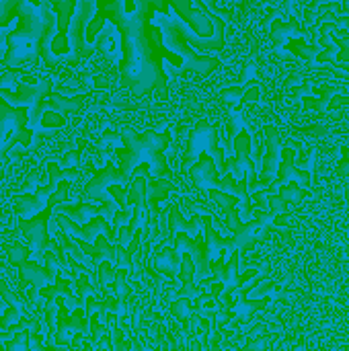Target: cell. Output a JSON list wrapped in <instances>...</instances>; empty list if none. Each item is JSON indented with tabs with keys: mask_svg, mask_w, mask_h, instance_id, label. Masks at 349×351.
I'll use <instances>...</instances> for the list:
<instances>
[{
	"mask_svg": "<svg viewBox=\"0 0 349 351\" xmlns=\"http://www.w3.org/2000/svg\"><path fill=\"white\" fill-rule=\"evenodd\" d=\"M169 8L171 0H97V12L86 27V41L93 43L107 21L115 25L121 39L119 86L136 97L169 99L167 72L152 25L154 12L169 14Z\"/></svg>",
	"mask_w": 349,
	"mask_h": 351,
	"instance_id": "obj_1",
	"label": "cell"
},
{
	"mask_svg": "<svg viewBox=\"0 0 349 351\" xmlns=\"http://www.w3.org/2000/svg\"><path fill=\"white\" fill-rule=\"evenodd\" d=\"M117 136L123 142V148L117 150L119 171L123 175L132 177L134 169L138 165H142V162L150 165L152 177L169 179L173 175L169 171V165H167V158H165V150L171 144V130H165L163 134H158L154 130H146V132L140 134L130 125H119Z\"/></svg>",
	"mask_w": 349,
	"mask_h": 351,
	"instance_id": "obj_2",
	"label": "cell"
},
{
	"mask_svg": "<svg viewBox=\"0 0 349 351\" xmlns=\"http://www.w3.org/2000/svg\"><path fill=\"white\" fill-rule=\"evenodd\" d=\"M195 183V187H200L202 191L208 193V189H218V191H224V193H232V195H239L241 199V220H249L251 216V204H249V183H247V177L241 179V183L234 181L232 175H224L222 179L218 177V169H216V162L214 158L204 152L200 154L197 162L191 165V171H187Z\"/></svg>",
	"mask_w": 349,
	"mask_h": 351,
	"instance_id": "obj_3",
	"label": "cell"
},
{
	"mask_svg": "<svg viewBox=\"0 0 349 351\" xmlns=\"http://www.w3.org/2000/svg\"><path fill=\"white\" fill-rule=\"evenodd\" d=\"M70 183L72 181L64 179L60 183V187L47 199V206L39 214H35L33 218H19V228H21L23 237L27 239V245L31 247V251L35 255V261H39V263L45 261V251L49 249V243H51V239H49V220L53 216L56 206L68 199Z\"/></svg>",
	"mask_w": 349,
	"mask_h": 351,
	"instance_id": "obj_4",
	"label": "cell"
},
{
	"mask_svg": "<svg viewBox=\"0 0 349 351\" xmlns=\"http://www.w3.org/2000/svg\"><path fill=\"white\" fill-rule=\"evenodd\" d=\"M156 23H158V27H160V31H163L165 47L171 49L173 53H177L179 58H183V66H181L183 72H195V74H200V76H208V74H212V72L220 66L218 60L208 58V56H200V53L181 37V33L177 31V27H175L173 21H171V14L160 12V14L156 16Z\"/></svg>",
	"mask_w": 349,
	"mask_h": 351,
	"instance_id": "obj_5",
	"label": "cell"
},
{
	"mask_svg": "<svg viewBox=\"0 0 349 351\" xmlns=\"http://www.w3.org/2000/svg\"><path fill=\"white\" fill-rule=\"evenodd\" d=\"M208 152L214 162H216V169L218 173L226 175L228 169H226V158H224V150L218 148V123L212 121V119H202L187 136V146H185V152H183V162H181V171H189V167L193 162H197L200 154Z\"/></svg>",
	"mask_w": 349,
	"mask_h": 351,
	"instance_id": "obj_6",
	"label": "cell"
},
{
	"mask_svg": "<svg viewBox=\"0 0 349 351\" xmlns=\"http://www.w3.org/2000/svg\"><path fill=\"white\" fill-rule=\"evenodd\" d=\"M29 107H14L0 97V162L8 160V150L14 144L31 148L33 130L27 128Z\"/></svg>",
	"mask_w": 349,
	"mask_h": 351,
	"instance_id": "obj_7",
	"label": "cell"
},
{
	"mask_svg": "<svg viewBox=\"0 0 349 351\" xmlns=\"http://www.w3.org/2000/svg\"><path fill=\"white\" fill-rule=\"evenodd\" d=\"M45 169H47V173H49V183H47L45 187H39L33 195L25 193V195H14V197H12L14 212H16L19 218H33L35 214H39V212L47 206V199L51 197V193L60 187V183H62L64 179L76 181V177H78V169H76V167L62 169L60 162H53V160H47Z\"/></svg>",
	"mask_w": 349,
	"mask_h": 351,
	"instance_id": "obj_8",
	"label": "cell"
},
{
	"mask_svg": "<svg viewBox=\"0 0 349 351\" xmlns=\"http://www.w3.org/2000/svg\"><path fill=\"white\" fill-rule=\"evenodd\" d=\"M97 12V0H78L74 14L70 19L68 25V43H70V53L80 60V58H88L95 51V43L86 41V27L91 23V19Z\"/></svg>",
	"mask_w": 349,
	"mask_h": 351,
	"instance_id": "obj_9",
	"label": "cell"
},
{
	"mask_svg": "<svg viewBox=\"0 0 349 351\" xmlns=\"http://www.w3.org/2000/svg\"><path fill=\"white\" fill-rule=\"evenodd\" d=\"M234 158H228L226 160V169L232 173L234 179H243L247 177V183H249V189H255L257 187V167L253 165L251 160V136L245 128L239 130V134L234 136Z\"/></svg>",
	"mask_w": 349,
	"mask_h": 351,
	"instance_id": "obj_10",
	"label": "cell"
},
{
	"mask_svg": "<svg viewBox=\"0 0 349 351\" xmlns=\"http://www.w3.org/2000/svg\"><path fill=\"white\" fill-rule=\"evenodd\" d=\"M66 232H68V237L74 241V239H82V241H86V243H93L95 239H97V234H105L111 243H115L117 241V230L107 222V218H103V216H95V218H91L86 224H78V222H74L72 218H68L66 214H53L51 216Z\"/></svg>",
	"mask_w": 349,
	"mask_h": 351,
	"instance_id": "obj_11",
	"label": "cell"
},
{
	"mask_svg": "<svg viewBox=\"0 0 349 351\" xmlns=\"http://www.w3.org/2000/svg\"><path fill=\"white\" fill-rule=\"evenodd\" d=\"M39 8H41V19H43V31H41L39 41L35 43V53L37 58L45 62V66L53 68L60 62H66V56H58L51 49V39L58 35V14L51 8L49 0H39Z\"/></svg>",
	"mask_w": 349,
	"mask_h": 351,
	"instance_id": "obj_12",
	"label": "cell"
},
{
	"mask_svg": "<svg viewBox=\"0 0 349 351\" xmlns=\"http://www.w3.org/2000/svg\"><path fill=\"white\" fill-rule=\"evenodd\" d=\"M132 183V177L123 175L113 162H107L103 171H99L84 187V195L91 197V199H97L101 204H117L111 193L107 191L111 185H121V187H130Z\"/></svg>",
	"mask_w": 349,
	"mask_h": 351,
	"instance_id": "obj_13",
	"label": "cell"
},
{
	"mask_svg": "<svg viewBox=\"0 0 349 351\" xmlns=\"http://www.w3.org/2000/svg\"><path fill=\"white\" fill-rule=\"evenodd\" d=\"M175 255L183 257V253H189L193 263H195V280L202 282L204 278H208L210 271V253H208V243L204 237H189L185 232H179L175 237Z\"/></svg>",
	"mask_w": 349,
	"mask_h": 351,
	"instance_id": "obj_14",
	"label": "cell"
},
{
	"mask_svg": "<svg viewBox=\"0 0 349 351\" xmlns=\"http://www.w3.org/2000/svg\"><path fill=\"white\" fill-rule=\"evenodd\" d=\"M117 210H119L117 204L93 206V204H66V202H62V204L56 206V214H66L68 218H72L78 224H86L95 216H103L107 220H113Z\"/></svg>",
	"mask_w": 349,
	"mask_h": 351,
	"instance_id": "obj_15",
	"label": "cell"
},
{
	"mask_svg": "<svg viewBox=\"0 0 349 351\" xmlns=\"http://www.w3.org/2000/svg\"><path fill=\"white\" fill-rule=\"evenodd\" d=\"M167 222H169V232H167V237H165L163 245H165V243H169L171 239H175L179 232H185V234H189V237H193V239L202 237L204 216H193L191 220H187V218H183L179 204L169 206V220H167Z\"/></svg>",
	"mask_w": 349,
	"mask_h": 351,
	"instance_id": "obj_16",
	"label": "cell"
},
{
	"mask_svg": "<svg viewBox=\"0 0 349 351\" xmlns=\"http://www.w3.org/2000/svg\"><path fill=\"white\" fill-rule=\"evenodd\" d=\"M265 140H267V154H265V165H263V171H261V179H259V185H267L272 183L276 171H278V160H280V134L276 128L267 125L265 128Z\"/></svg>",
	"mask_w": 349,
	"mask_h": 351,
	"instance_id": "obj_17",
	"label": "cell"
},
{
	"mask_svg": "<svg viewBox=\"0 0 349 351\" xmlns=\"http://www.w3.org/2000/svg\"><path fill=\"white\" fill-rule=\"evenodd\" d=\"M204 237L208 243V253H210V263L216 261V257H220L222 253H226V249H234V237H220L214 230V218L212 216H204Z\"/></svg>",
	"mask_w": 349,
	"mask_h": 351,
	"instance_id": "obj_18",
	"label": "cell"
},
{
	"mask_svg": "<svg viewBox=\"0 0 349 351\" xmlns=\"http://www.w3.org/2000/svg\"><path fill=\"white\" fill-rule=\"evenodd\" d=\"M88 97H91V95L66 97V95H60L58 90H53V93H49V95L45 97V107H47L49 111H56V113L68 115V113L78 111V109L86 103V99H88Z\"/></svg>",
	"mask_w": 349,
	"mask_h": 351,
	"instance_id": "obj_19",
	"label": "cell"
},
{
	"mask_svg": "<svg viewBox=\"0 0 349 351\" xmlns=\"http://www.w3.org/2000/svg\"><path fill=\"white\" fill-rule=\"evenodd\" d=\"M154 269H158V274L167 276L169 280H177V274L181 269V257L175 255L173 247H165V249H156L154 253Z\"/></svg>",
	"mask_w": 349,
	"mask_h": 351,
	"instance_id": "obj_20",
	"label": "cell"
},
{
	"mask_svg": "<svg viewBox=\"0 0 349 351\" xmlns=\"http://www.w3.org/2000/svg\"><path fill=\"white\" fill-rule=\"evenodd\" d=\"M19 276H21V286H23V288H25V284H33L35 288L53 284L51 278L47 276L45 267L39 265V261H29V259H27V261L19 267Z\"/></svg>",
	"mask_w": 349,
	"mask_h": 351,
	"instance_id": "obj_21",
	"label": "cell"
},
{
	"mask_svg": "<svg viewBox=\"0 0 349 351\" xmlns=\"http://www.w3.org/2000/svg\"><path fill=\"white\" fill-rule=\"evenodd\" d=\"M288 179H298L302 183V187H309V173L304 171H298L294 167V150L288 146L284 150V165L280 169V177H278V183H286Z\"/></svg>",
	"mask_w": 349,
	"mask_h": 351,
	"instance_id": "obj_22",
	"label": "cell"
},
{
	"mask_svg": "<svg viewBox=\"0 0 349 351\" xmlns=\"http://www.w3.org/2000/svg\"><path fill=\"white\" fill-rule=\"evenodd\" d=\"M31 253H33V251H31V247H29V245L25 247V245H21V243H14V245L8 249V261H10V265H12V267H16V269H19V267L29 259V255H31Z\"/></svg>",
	"mask_w": 349,
	"mask_h": 351,
	"instance_id": "obj_23",
	"label": "cell"
},
{
	"mask_svg": "<svg viewBox=\"0 0 349 351\" xmlns=\"http://www.w3.org/2000/svg\"><path fill=\"white\" fill-rule=\"evenodd\" d=\"M115 274H117V267H115L113 261H103V263H99V267H97L99 286H107V282H113Z\"/></svg>",
	"mask_w": 349,
	"mask_h": 351,
	"instance_id": "obj_24",
	"label": "cell"
},
{
	"mask_svg": "<svg viewBox=\"0 0 349 351\" xmlns=\"http://www.w3.org/2000/svg\"><path fill=\"white\" fill-rule=\"evenodd\" d=\"M173 313H175V317L185 325V321H187V317H189V313H191V298L179 296V300L173 304Z\"/></svg>",
	"mask_w": 349,
	"mask_h": 351,
	"instance_id": "obj_25",
	"label": "cell"
},
{
	"mask_svg": "<svg viewBox=\"0 0 349 351\" xmlns=\"http://www.w3.org/2000/svg\"><path fill=\"white\" fill-rule=\"evenodd\" d=\"M29 335H31L29 331H23V329L16 331V337H14V341L8 343V348H10V350L16 348V346H19V348H29Z\"/></svg>",
	"mask_w": 349,
	"mask_h": 351,
	"instance_id": "obj_26",
	"label": "cell"
},
{
	"mask_svg": "<svg viewBox=\"0 0 349 351\" xmlns=\"http://www.w3.org/2000/svg\"><path fill=\"white\" fill-rule=\"evenodd\" d=\"M78 158H80V152L78 150H72L64 156V160L60 162L62 169H70V167H78Z\"/></svg>",
	"mask_w": 349,
	"mask_h": 351,
	"instance_id": "obj_27",
	"label": "cell"
},
{
	"mask_svg": "<svg viewBox=\"0 0 349 351\" xmlns=\"http://www.w3.org/2000/svg\"><path fill=\"white\" fill-rule=\"evenodd\" d=\"M130 218H132L130 210H121V208H119V210L115 212V216H113V228L117 230V228H119L125 220H130Z\"/></svg>",
	"mask_w": 349,
	"mask_h": 351,
	"instance_id": "obj_28",
	"label": "cell"
}]
</instances>
